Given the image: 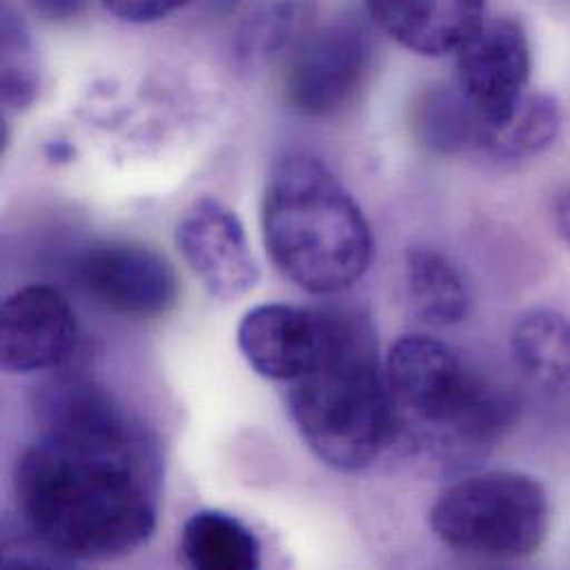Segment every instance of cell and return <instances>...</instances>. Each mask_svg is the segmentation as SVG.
Segmentation results:
<instances>
[{
    "label": "cell",
    "instance_id": "obj_2",
    "mask_svg": "<svg viewBox=\"0 0 570 570\" xmlns=\"http://www.w3.org/2000/svg\"><path fill=\"white\" fill-rule=\"evenodd\" d=\"M395 444L442 471L482 462L513 420L511 402L449 344L402 335L384 364Z\"/></svg>",
    "mask_w": 570,
    "mask_h": 570
},
{
    "label": "cell",
    "instance_id": "obj_21",
    "mask_svg": "<svg viewBox=\"0 0 570 570\" xmlns=\"http://www.w3.org/2000/svg\"><path fill=\"white\" fill-rule=\"evenodd\" d=\"M38 18L47 22H73L87 9V0H22Z\"/></svg>",
    "mask_w": 570,
    "mask_h": 570
},
{
    "label": "cell",
    "instance_id": "obj_22",
    "mask_svg": "<svg viewBox=\"0 0 570 570\" xmlns=\"http://www.w3.org/2000/svg\"><path fill=\"white\" fill-rule=\"evenodd\" d=\"M553 220H556L560 236L570 247V185L564 187L553 200Z\"/></svg>",
    "mask_w": 570,
    "mask_h": 570
},
{
    "label": "cell",
    "instance_id": "obj_3",
    "mask_svg": "<svg viewBox=\"0 0 570 570\" xmlns=\"http://www.w3.org/2000/svg\"><path fill=\"white\" fill-rule=\"evenodd\" d=\"M320 311V346L288 382V411L306 446L346 473L368 469L391 446L393 424L377 335L357 308Z\"/></svg>",
    "mask_w": 570,
    "mask_h": 570
},
{
    "label": "cell",
    "instance_id": "obj_12",
    "mask_svg": "<svg viewBox=\"0 0 570 570\" xmlns=\"http://www.w3.org/2000/svg\"><path fill=\"white\" fill-rule=\"evenodd\" d=\"M368 16L404 49L446 56L484 22L487 0H364Z\"/></svg>",
    "mask_w": 570,
    "mask_h": 570
},
{
    "label": "cell",
    "instance_id": "obj_13",
    "mask_svg": "<svg viewBox=\"0 0 570 570\" xmlns=\"http://www.w3.org/2000/svg\"><path fill=\"white\" fill-rule=\"evenodd\" d=\"M518 368L549 395L570 393V320L556 308L522 313L511 331Z\"/></svg>",
    "mask_w": 570,
    "mask_h": 570
},
{
    "label": "cell",
    "instance_id": "obj_17",
    "mask_svg": "<svg viewBox=\"0 0 570 570\" xmlns=\"http://www.w3.org/2000/svg\"><path fill=\"white\" fill-rule=\"evenodd\" d=\"M562 129V111L549 94H527L513 118L487 131L482 151L500 165L531 160L547 151Z\"/></svg>",
    "mask_w": 570,
    "mask_h": 570
},
{
    "label": "cell",
    "instance_id": "obj_10",
    "mask_svg": "<svg viewBox=\"0 0 570 570\" xmlns=\"http://www.w3.org/2000/svg\"><path fill=\"white\" fill-rule=\"evenodd\" d=\"M78 346V322L60 291L31 285L11 293L0 313V362L9 373L62 366Z\"/></svg>",
    "mask_w": 570,
    "mask_h": 570
},
{
    "label": "cell",
    "instance_id": "obj_15",
    "mask_svg": "<svg viewBox=\"0 0 570 570\" xmlns=\"http://www.w3.org/2000/svg\"><path fill=\"white\" fill-rule=\"evenodd\" d=\"M180 549L187 564L198 570H254L263 562L256 533L238 518L214 509L187 520Z\"/></svg>",
    "mask_w": 570,
    "mask_h": 570
},
{
    "label": "cell",
    "instance_id": "obj_9",
    "mask_svg": "<svg viewBox=\"0 0 570 570\" xmlns=\"http://www.w3.org/2000/svg\"><path fill=\"white\" fill-rule=\"evenodd\" d=\"M176 245L198 281L218 299H238L261 281L245 225L234 209L212 196L198 198L183 214Z\"/></svg>",
    "mask_w": 570,
    "mask_h": 570
},
{
    "label": "cell",
    "instance_id": "obj_20",
    "mask_svg": "<svg viewBox=\"0 0 570 570\" xmlns=\"http://www.w3.org/2000/svg\"><path fill=\"white\" fill-rule=\"evenodd\" d=\"M191 0H102L105 9L122 22H156L183 9Z\"/></svg>",
    "mask_w": 570,
    "mask_h": 570
},
{
    "label": "cell",
    "instance_id": "obj_16",
    "mask_svg": "<svg viewBox=\"0 0 570 570\" xmlns=\"http://www.w3.org/2000/svg\"><path fill=\"white\" fill-rule=\"evenodd\" d=\"M406 285L417 315L433 326L460 324L471 311V291L462 272L438 249L409 252Z\"/></svg>",
    "mask_w": 570,
    "mask_h": 570
},
{
    "label": "cell",
    "instance_id": "obj_6",
    "mask_svg": "<svg viewBox=\"0 0 570 570\" xmlns=\"http://www.w3.org/2000/svg\"><path fill=\"white\" fill-rule=\"evenodd\" d=\"M373 65L368 27L340 16L311 27L288 53L285 98L288 107L306 118H326L348 107L364 87Z\"/></svg>",
    "mask_w": 570,
    "mask_h": 570
},
{
    "label": "cell",
    "instance_id": "obj_4",
    "mask_svg": "<svg viewBox=\"0 0 570 570\" xmlns=\"http://www.w3.org/2000/svg\"><path fill=\"white\" fill-rule=\"evenodd\" d=\"M263 234L274 265L293 285L331 295L355 285L368 269V223L324 163L291 154L272 169Z\"/></svg>",
    "mask_w": 570,
    "mask_h": 570
},
{
    "label": "cell",
    "instance_id": "obj_1",
    "mask_svg": "<svg viewBox=\"0 0 570 570\" xmlns=\"http://www.w3.org/2000/svg\"><path fill=\"white\" fill-rule=\"evenodd\" d=\"M38 440L13 491L22 524L67 567L134 553L156 531L163 458L156 438L80 377L36 389Z\"/></svg>",
    "mask_w": 570,
    "mask_h": 570
},
{
    "label": "cell",
    "instance_id": "obj_11",
    "mask_svg": "<svg viewBox=\"0 0 570 570\" xmlns=\"http://www.w3.org/2000/svg\"><path fill=\"white\" fill-rule=\"evenodd\" d=\"M238 346L256 373L288 384L317 353L320 311L288 304L256 306L238 326Z\"/></svg>",
    "mask_w": 570,
    "mask_h": 570
},
{
    "label": "cell",
    "instance_id": "obj_7",
    "mask_svg": "<svg viewBox=\"0 0 570 570\" xmlns=\"http://www.w3.org/2000/svg\"><path fill=\"white\" fill-rule=\"evenodd\" d=\"M80 286L105 308L127 317H160L178 304L180 283L171 263L131 240H98L76 258Z\"/></svg>",
    "mask_w": 570,
    "mask_h": 570
},
{
    "label": "cell",
    "instance_id": "obj_18",
    "mask_svg": "<svg viewBox=\"0 0 570 570\" xmlns=\"http://www.w3.org/2000/svg\"><path fill=\"white\" fill-rule=\"evenodd\" d=\"M33 42L27 24L11 4L2 7V102L27 109L38 94Z\"/></svg>",
    "mask_w": 570,
    "mask_h": 570
},
{
    "label": "cell",
    "instance_id": "obj_8",
    "mask_svg": "<svg viewBox=\"0 0 570 570\" xmlns=\"http://www.w3.org/2000/svg\"><path fill=\"white\" fill-rule=\"evenodd\" d=\"M458 89L489 129L507 125L531 78V45L513 18L484 20L455 51Z\"/></svg>",
    "mask_w": 570,
    "mask_h": 570
},
{
    "label": "cell",
    "instance_id": "obj_14",
    "mask_svg": "<svg viewBox=\"0 0 570 570\" xmlns=\"http://www.w3.org/2000/svg\"><path fill=\"white\" fill-rule=\"evenodd\" d=\"M411 131L429 151L458 156L482 151L489 127L473 111L458 85H435L413 100Z\"/></svg>",
    "mask_w": 570,
    "mask_h": 570
},
{
    "label": "cell",
    "instance_id": "obj_5",
    "mask_svg": "<svg viewBox=\"0 0 570 570\" xmlns=\"http://www.w3.org/2000/svg\"><path fill=\"white\" fill-rule=\"evenodd\" d=\"M431 529L460 556L515 562L544 544L551 529V502L535 478L489 471L449 487L431 509Z\"/></svg>",
    "mask_w": 570,
    "mask_h": 570
},
{
    "label": "cell",
    "instance_id": "obj_19",
    "mask_svg": "<svg viewBox=\"0 0 570 570\" xmlns=\"http://www.w3.org/2000/svg\"><path fill=\"white\" fill-rule=\"evenodd\" d=\"M313 27V7L308 0H278L267 7L247 33L249 47L258 53L291 49Z\"/></svg>",
    "mask_w": 570,
    "mask_h": 570
}]
</instances>
